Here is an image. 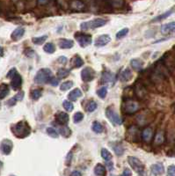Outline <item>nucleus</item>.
<instances>
[{
	"label": "nucleus",
	"instance_id": "f257e3e1",
	"mask_svg": "<svg viewBox=\"0 0 175 176\" xmlns=\"http://www.w3.org/2000/svg\"><path fill=\"white\" fill-rule=\"evenodd\" d=\"M11 130L18 138H25L31 134V127L26 121H19V122L11 125Z\"/></svg>",
	"mask_w": 175,
	"mask_h": 176
},
{
	"label": "nucleus",
	"instance_id": "f03ea898",
	"mask_svg": "<svg viewBox=\"0 0 175 176\" xmlns=\"http://www.w3.org/2000/svg\"><path fill=\"white\" fill-rule=\"evenodd\" d=\"M53 78V74L50 69L42 68L39 70L34 76V82L38 85H42L46 83H49L51 78Z\"/></svg>",
	"mask_w": 175,
	"mask_h": 176
},
{
	"label": "nucleus",
	"instance_id": "7ed1b4c3",
	"mask_svg": "<svg viewBox=\"0 0 175 176\" xmlns=\"http://www.w3.org/2000/svg\"><path fill=\"white\" fill-rule=\"evenodd\" d=\"M107 22L108 21L104 19L97 18V19H94L93 20H90V21L82 22L80 24V28L84 31H86V30H89V29H95V28L101 27L105 26L107 24Z\"/></svg>",
	"mask_w": 175,
	"mask_h": 176
},
{
	"label": "nucleus",
	"instance_id": "20e7f679",
	"mask_svg": "<svg viewBox=\"0 0 175 176\" xmlns=\"http://www.w3.org/2000/svg\"><path fill=\"white\" fill-rule=\"evenodd\" d=\"M121 107H122V112L126 115H132L139 110L138 102L131 99H125L122 102Z\"/></svg>",
	"mask_w": 175,
	"mask_h": 176
},
{
	"label": "nucleus",
	"instance_id": "39448f33",
	"mask_svg": "<svg viewBox=\"0 0 175 176\" xmlns=\"http://www.w3.org/2000/svg\"><path fill=\"white\" fill-rule=\"evenodd\" d=\"M128 162L129 166L131 167V168L136 173H137L140 175H144L145 167H144V165L143 164V162L139 159H137L136 157H128Z\"/></svg>",
	"mask_w": 175,
	"mask_h": 176
},
{
	"label": "nucleus",
	"instance_id": "423d86ee",
	"mask_svg": "<svg viewBox=\"0 0 175 176\" xmlns=\"http://www.w3.org/2000/svg\"><path fill=\"white\" fill-rule=\"evenodd\" d=\"M134 93L139 100H145L148 96V91L145 85L141 81H136L133 87Z\"/></svg>",
	"mask_w": 175,
	"mask_h": 176
},
{
	"label": "nucleus",
	"instance_id": "0eeeda50",
	"mask_svg": "<svg viewBox=\"0 0 175 176\" xmlns=\"http://www.w3.org/2000/svg\"><path fill=\"white\" fill-rule=\"evenodd\" d=\"M139 136H141V134L139 132V129L136 126H131L128 128L126 133V138L129 142L132 143H137L139 141Z\"/></svg>",
	"mask_w": 175,
	"mask_h": 176
},
{
	"label": "nucleus",
	"instance_id": "6e6552de",
	"mask_svg": "<svg viewBox=\"0 0 175 176\" xmlns=\"http://www.w3.org/2000/svg\"><path fill=\"white\" fill-rule=\"evenodd\" d=\"M106 116L112 123H114L115 125H120L122 123L121 118L120 117V116L117 114L116 111L111 107H109L106 109Z\"/></svg>",
	"mask_w": 175,
	"mask_h": 176
},
{
	"label": "nucleus",
	"instance_id": "1a4fd4ad",
	"mask_svg": "<svg viewBox=\"0 0 175 176\" xmlns=\"http://www.w3.org/2000/svg\"><path fill=\"white\" fill-rule=\"evenodd\" d=\"M75 39L77 40L78 44L83 48L89 46L93 41L92 36L90 34H82V33H77L75 34Z\"/></svg>",
	"mask_w": 175,
	"mask_h": 176
},
{
	"label": "nucleus",
	"instance_id": "9d476101",
	"mask_svg": "<svg viewBox=\"0 0 175 176\" xmlns=\"http://www.w3.org/2000/svg\"><path fill=\"white\" fill-rule=\"evenodd\" d=\"M96 72L91 67H85L81 71V78L84 82H91L95 78Z\"/></svg>",
	"mask_w": 175,
	"mask_h": 176
},
{
	"label": "nucleus",
	"instance_id": "9b49d317",
	"mask_svg": "<svg viewBox=\"0 0 175 176\" xmlns=\"http://www.w3.org/2000/svg\"><path fill=\"white\" fill-rule=\"evenodd\" d=\"M13 148V144L10 139H4L0 144V151L4 155H9Z\"/></svg>",
	"mask_w": 175,
	"mask_h": 176
},
{
	"label": "nucleus",
	"instance_id": "f8f14e48",
	"mask_svg": "<svg viewBox=\"0 0 175 176\" xmlns=\"http://www.w3.org/2000/svg\"><path fill=\"white\" fill-rule=\"evenodd\" d=\"M69 6L71 10L75 11H81L85 9V4L81 0H70L69 3Z\"/></svg>",
	"mask_w": 175,
	"mask_h": 176
},
{
	"label": "nucleus",
	"instance_id": "ddd939ff",
	"mask_svg": "<svg viewBox=\"0 0 175 176\" xmlns=\"http://www.w3.org/2000/svg\"><path fill=\"white\" fill-rule=\"evenodd\" d=\"M11 79V88H12L13 90L17 91V90H19V89L21 88L23 80H22L21 76H20L18 72H17Z\"/></svg>",
	"mask_w": 175,
	"mask_h": 176
},
{
	"label": "nucleus",
	"instance_id": "4468645a",
	"mask_svg": "<svg viewBox=\"0 0 175 176\" xmlns=\"http://www.w3.org/2000/svg\"><path fill=\"white\" fill-rule=\"evenodd\" d=\"M116 80L115 75L110 71H104L102 73V78H101V81L104 84H110V85H114L115 82Z\"/></svg>",
	"mask_w": 175,
	"mask_h": 176
},
{
	"label": "nucleus",
	"instance_id": "2eb2a0df",
	"mask_svg": "<svg viewBox=\"0 0 175 176\" xmlns=\"http://www.w3.org/2000/svg\"><path fill=\"white\" fill-rule=\"evenodd\" d=\"M165 173V167L162 163H156L151 167V175H162Z\"/></svg>",
	"mask_w": 175,
	"mask_h": 176
},
{
	"label": "nucleus",
	"instance_id": "dca6fc26",
	"mask_svg": "<svg viewBox=\"0 0 175 176\" xmlns=\"http://www.w3.org/2000/svg\"><path fill=\"white\" fill-rule=\"evenodd\" d=\"M111 42V37L108 34H102L100 35L96 40H95V46L96 47H103L108 44Z\"/></svg>",
	"mask_w": 175,
	"mask_h": 176
},
{
	"label": "nucleus",
	"instance_id": "f3484780",
	"mask_svg": "<svg viewBox=\"0 0 175 176\" xmlns=\"http://www.w3.org/2000/svg\"><path fill=\"white\" fill-rule=\"evenodd\" d=\"M152 137H153V130H152V129L149 128V127L143 129V130L141 133L142 140L146 142V143H150L151 141Z\"/></svg>",
	"mask_w": 175,
	"mask_h": 176
},
{
	"label": "nucleus",
	"instance_id": "a211bd4d",
	"mask_svg": "<svg viewBox=\"0 0 175 176\" xmlns=\"http://www.w3.org/2000/svg\"><path fill=\"white\" fill-rule=\"evenodd\" d=\"M56 121L61 125H66L69 122V115L65 112H57L55 116Z\"/></svg>",
	"mask_w": 175,
	"mask_h": 176
},
{
	"label": "nucleus",
	"instance_id": "6ab92c4d",
	"mask_svg": "<svg viewBox=\"0 0 175 176\" xmlns=\"http://www.w3.org/2000/svg\"><path fill=\"white\" fill-rule=\"evenodd\" d=\"M160 31H161L162 34H165V35L175 33V21L162 25Z\"/></svg>",
	"mask_w": 175,
	"mask_h": 176
},
{
	"label": "nucleus",
	"instance_id": "aec40b11",
	"mask_svg": "<svg viewBox=\"0 0 175 176\" xmlns=\"http://www.w3.org/2000/svg\"><path fill=\"white\" fill-rule=\"evenodd\" d=\"M132 71L129 68H126L125 70H123L120 75H119V78L121 82H128L132 78Z\"/></svg>",
	"mask_w": 175,
	"mask_h": 176
},
{
	"label": "nucleus",
	"instance_id": "412c9836",
	"mask_svg": "<svg viewBox=\"0 0 175 176\" xmlns=\"http://www.w3.org/2000/svg\"><path fill=\"white\" fill-rule=\"evenodd\" d=\"M23 98H24V92H23V91H20V92H19L15 96H13L11 99H10V100L7 101V105H8L9 107H12V106H14L18 101H21L23 100Z\"/></svg>",
	"mask_w": 175,
	"mask_h": 176
},
{
	"label": "nucleus",
	"instance_id": "4be33fe9",
	"mask_svg": "<svg viewBox=\"0 0 175 176\" xmlns=\"http://www.w3.org/2000/svg\"><path fill=\"white\" fill-rule=\"evenodd\" d=\"M24 34H25V29L23 27H18L11 33V38L12 41H19L23 37Z\"/></svg>",
	"mask_w": 175,
	"mask_h": 176
},
{
	"label": "nucleus",
	"instance_id": "5701e85b",
	"mask_svg": "<svg viewBox=\"0 0 175 176\" xmlns=\"http://www.w3.org/2000/svg\"><path fill=\"white\" fill-rule=\"evenodd\" d=\"M74 46V42L70 39H60L59 40V47L62 50L71 49Z\"/></svg>",
	"mask_w": 175,
	"mask_h": 176
},
{
	"label": "nucleus",
	"instance_id": "b1692460",
	"mask_svg": "<svg viewBox=\"0 0 175 176\" xmlns=\"http://www.w3.org/2000/svg\"><path fill=\"white\" fill-rule=\"evenodd\" d=\"M109 145L112 147V149L114 150V152H115V154L118 155V156H121L123 153H124V151H125V149H124V147H123V145L121 144H120V143H109Z\"/></svg>",
	"mask_w": 175,
	"mask_h": 176
},
{
	"label": "nucleus",
	"instance_id": "393cba45",
	"mask_svg": "<svg viewBox=\"0 0 175 176\" xmlns=\"http://www.w3.org/2000/svg\"><path fill=\"white\" fill-rule=\"evenodd\" d=\"M82 96V92L79 88H75L74 90H72L69 95H68V99L70 101H76L78 98H80Z\"/></svg>",
	"mask_w": 175,
	"mask_h": 176
},
{
	"label": "nucleus",
	"instance_id": "a878e982",
	"mask_svg": "<svg viewBox=\"0 0 175 176\" xmlns=\"http://www.w3.org/2000/svg\"><path fill=\"white\" fill-rule=\"evenodd\" d=\"M130 64H131V67L133 70H136V71H139L143 69V62L141 60V59H132L130 61Z\"/></svg>",
	"mask_w": 175,
	"mask_h": 176
},
{
	"label": "nucleus",
	"instance_id": "bb28decb",
	"mask_svg": "<svg viewBox=\"0 0 175 176\" xmlns=\"http://www.w3.org/2000/svg\"><path fill=\"white\" fill-rule=\"evenodd\" d=\"M10 93V87L7 84H1L0 85V100L4 99Z\"/></svg>",
	"mask_w": 175,
	"mask_h": 176
},
{
	"label": "nucleus",
	"instance_id": "cd10ccee",
	"mask_svg": "<svg viewBox=\"0 0 175 176\" xmlns=\"http://www.w3.org/2000/svg\"><path fill=\"white\" fill-rule=\"evenodd\" d=\"M174 11V9H171V10H169V11H167L164 12L163 14L159 15V16H158V17H156L155 19H153L151 20V22H158V21L164 20V19H166V18H168L170 15H172Z\"/></svg>",
	"mask_w": 175,
	"mask_h": 176
},
{
	"label": "nucleus",
	"instance_id": "c85d7f7f",
	"mask_svg": "<svg viewBox=\"0 0 175 176\" xmlns=\"http://www.w3.org/2000/svg\"><path fill=\"white\" fill-rule=\"evenodd\" d=\"M92 130H93L94 133H96V134H100V133L103 132L104 128H103V125H102L100 122L95 121H93V124H92Z\"/></svg>",
	"mask_w": 175,
	"mask_h": 176
},
{
	"label": "nucleus",
	"instance_id": "c756f323",
	"mask_svg": "<svg viewBox=\"0 0 175 176\" xmlns=\"http://www.w3.org/2000/svg\"><path fill=\"white\" fill-rule=\"evenodd\" d=\"M110 7L114 8H122L125 4L124 0H106Z\"/></svg>",
	"mask_w": 175,
	"mask_h": 176
},
{
	"label": "nucleus",
	"instance_id": "7c9ffc66",
	"mask_svg": "<svg viewBox=\"0 0 175 176\" xmlns=\"http://www.w3.org/2000/svg\"><path fill=\"white\" fill-rule=\"evenodd\" d=\"M94 174L96 175L99 176H103L107 175V170H106V167L101 165V164H97L94 167Z\"/></svg>",
	"mask_w": 175,
	"mask_h": 176
},
{
	"label": "nucleus",
	"instance_id": "2f4dec72",
	"mask_svg": "<svg viewBox=\"0 0 175 176\" xmlns=\"http://www.w3.org/2000/svg\"><path fill=\"white\" fill-rule=\"evenodd\" d=\"M71 64H72L73 68H79L84 64V60L81 58L79 56L77 55L71 59Z\"/></svg>",
	"mask_w": 175,
	"mask_h": 176
},
{
	"label": "nucleus",
	"instance_id": "473e14b6",
	"mask_svg": "<svg viewBox=\"0 0 175 176\" xmlns=\"http://www.w3.org/2000/svg\"><path fill=\"white\" fill-rule=\"evenodd\" d=\"M47 38H48V35H46V34L42 35V36H39V37H34V38H32V42L35 45H42L46 42Z\"/></svg>",
	"mask_w": 175,
	"mask_h": 176
},
{
	"label": "nucleus",
	"instance_id": "72a5a7b5",
	"mask_svg": "<svg viewBox=\"0 0 175 176\" xmlns=\"http://www.w3.org/2000/svg\"><path fill=\"white\" fill-rule=\"evenodd\" d=\"M58 130L59 132H60V134L62 135V136H65V137L70 136V133H71V131H70V129H69V127H67V126H65V125L59 126Z\"/></svg>",
	"mask_w": 175,
	"mask_h": 176
},
{
	"label": "nucleus",
	"instance_id": "f704fd0d",
	"mask_svg": "<svg viewBox=\"0 0 175 176\" xmlns=\"http://www.w3.org/2000/svg\"><path fill=\"white\" fill-rule=\"evenodd\" d=\"M165 140V136H164V133L162 131H159L157 133V135L155 136V138H154V143L155 144H162L163 142Z\"/></svg>",
	"mask_w": 175,
	"mask_h": 176
},
{
	"label": "nucleus",
	"instance_id": "c9c22d12",
	"mask_svg": "<svg viewBox=\"0 0 175 176\" xmlns=\"http://www.w3.org/2000/svg\"><path fill=\"white\" fill-rule=\"evenodd\" d=\"M43 50L46 52V53H49V54H53L55 51H56V47L53 43L51 42H48L46 43L44 46H43Z\"/></svg>",
	"mask_w": 175,
	"mask_h": 176
},
{
	"label": "nucleus",
	"instance_id": "e433bc0d",
	"mask_svg": "<svg viewBox=\"0 0 175 176\" xmlns=\"http://www.w3.org/2000/svg\"><path fill=\"white\" fill-rule=\"evenodd\" d=\"M70 74V70L68 69H65V68H61L57 70V76L58 78H65L69 76Z\"/></svg>",
	"mask_w": 175,
	"mask_h": 176
},
{
	"label": "nucleus",
	"instance_id": "4c0bfd02",
	"mask_svg": "<svg viewBox=\"0 0 175 176\" xmlns=\"http://www.w3.org/2000/svg\"><path fill=\"white\" fill-rule=\"evenodd\" d=\"M73 85H74V83H73L72 81H70V80L65 81V82H63L62 84H61V85H60V90H61V91H68V90H70V89L73 86Z\"/></svg>",
	"mask_w": 175,
	"mask_h": 176
},
{
	"label": "nucleus",
	"instance_id": "58836bf2",
	"mask_svg": "<svg viewBox=\"0 0 175 176\" xmlns=\"http://www.w3.org/2000/svg\"><path fill=\"white\" fill-rule=\"evenodd\" d=\"M101 157L103 158V159H105L106 161H108L112 159V154L111 152L106 149V148H102L101 149Z\"/></svg>",
	"mask_w": 175,
	"mask_h": 176
},
{
	"label": "nucleus",
	"instance_id": "ea45409f",
	"mask_svg": "<svg viewBox=\"0 0 175 176\" xmlns=\"http://www.w3.org/2000/svg\"><path fill=\"white\" fill-rule=\"evenodd\" d=\"M46 132L48 133V135H49V136H51V137H53V138H57L59 136L58 132H57L54 128H52V127L47 128Z\"/></svg>",
	"mask_w": 175,
	"mask_h": 176
},
{
	"label": "nucleus",
	"instance_id": "a19ab883",
	"mask_svg": "<svg viewBox=\"0 0 175 176\" xmlns=\"http://www.w3.org/2000/svg\"><path fill=\"white\" fill-rule=\"evenodd\" d=\"M97 94L100 99H105L107 94H108V88L106 86H102L100 87L98 91H97Z\"/></svg>",
	"mask_w": 175,
	"mask_h": 176
},
{
	"label": "nucleus",
	"instance_id": "79ce46f5",
	"mask_svg": "<svg viewBox=\"0 0 175 176\" xmlns=\"http://www.w3.org/2000/svg\"><path fill=\"white\" fill-rule=\"evenodd\" d=\"M62 107L67 112H71L74 108V106L70 101H64L62 103Z\"/></svg>",
	"mask_w": 175,
	"mask_h": 176
},
{
	"label": "nucleus",
	"instance_id": "37998d69",
	"mask_svg": "<svg viewBox=\"0 0 175 176\" xmlns=\"http://www.w3.org/2000/svg\"><path fill=\"white\" fill-rule=\"evenodd\" d=\"M42 93L41 89H34L32 91V93H31L32 99L34 101H37L38 99H40L42 97Z\"/></svg>",
	"mask_w": 175,
	"mask_h": 176
},
{
	"label": "nucleus",
	"instance_id": "c03bdc74",
	"mask_svg": "<svg viewBox=\"0 0 175 176\" xmlns=\"http://www.w3.org/2000/svg\"><path fill=\"white\" fill-rule=\"evenodd\" d=\"M96 108H97V103H96V101H91L88 103L87 107H86V111L89 112V113H92V112H93Z\"/></svg>",
	"mask_w": 175,
	"mask_h": 176
},
{
	"label": "nucleus",
	"instance_id": "a18cd8bd",
	"mask_svg": "<svg viewBox=\"0 0 175 176\" xmlns=\"http://www.w3.org/2000/svg\"><path fill=\"white\" fill-rule=\"evenodd\" d=\"M128 33V27H125V28H122L121 30H120L118 33L116 34V39L120 40L123 37H125Z\"/></svg>",
	"mask_w": 175,
	"mask_h": 176
},
{
	"label": "nucleus",
	"instance_id": "49530a36",
	"mask_svg": "<svg viewBox=\"0 0 175 176\" xmlns=\"http://www.w3.org/2000/svg\"><path fill=\"white\" fill-rule=\"evenodd\" d=\"M84 119V114L81 112H76L73 116V121L74 123H78Z\"/></svg>",
	"mask_w": 175,
	"mask_h": 176
},
{
	"label": "nucleus",
	"instance_id": "de8ad7c7",
	"mask_svg": "<svg viewBox=\"0 0 175 176\" xmlns=\"http://www.w3.org/2000/svg\"><path fill=\"white\" fill-rule=\"evenodd\" d=\"M167 175L170 176H175V166L171 165L167 168Z\"/></svg>",
	"mask_w": 175,
	"mask_h": 176
},
{
	"label": "nucleus",
	"instance_id": "09e8293b",
	"mask_svg": "<svg viewBox=\"0 0 175 176\" xmlns=\"http://www.w3.org/2000/svg\"><path fill=\"white\" fill-rule=\"evenodd\" d=\"M16 73H17V70H16V68H11V69L9 70V72L7 73L6 77H7L8 78H12Z\"/></svg>",
	"mask_w": 175,
	"mask_h": 176
},
{
	"label": "nucleus",
	"instance_id": "8fccbe9b",
	"mask_svg": "<svg viewBox=\"0 0 175 176\" xmlns=\"http://www.w3.org/2000/svg\"><path fill=\"white\" fill-rule=\"evenodd\" d=\"M121 175H123V176H131V175H132V172H131V170H129L128 168H125V169H124V171L122 172Z\"/></svg>",
	"mask_w": 175,
	"mask_h": 176
},
{
	"label": "nucleus",
	"instance_id": "3c124183",
	"mask_svg": "<svg viewBox=\"0 0 175 176\" xmlns=\"http://www.w3.org/2000/svg\"><path fill=\"white\" fill-rule=\"evenodd\" d=\"M49 83L53 85V86H57V85H58V83H59V80L57 79V78H51V80L49 81Z\"/></svg>",
	"mask_w": 175,
	"mask_h": 176
},
{
	"label": "nucleus",
	"instance_id": "603ef678",
	"mask_svg": "<svg viewBox=\"0 0 175 176\" xmlns=\"http://www.w3.org/2000/svg\"><path fill=\"white\" fill-rule=\"evenodd\" d=\"M57 62L62 63V64H65L67 62V58L64 57V56H62V57H59L57 59Z\"/></svg>",
	"mask_w": 175,
	"mask_h": 176
},
{
	"label": "nucleus",
	"instance_id": "864d4df0",
	"mask_svg": "<svg viewBox=\"0 0 175 176\" xmlns=\"http://www.w3.org/2000/svg\"><path fill=\"white\" fill-rule=\"evenodd\" d=\"M71 159H72V153L71 152H69V154L67 155V158H66V162H67V164H70V160H71Z\"/></svg>",
	"mask_w": 175,
	"mask_h": 176
},
{
	"label": "nucleus",
	"instance_id": "5fc2aeb1",
	"mask_svg": "<svg viewBox=\"0 0 175 176\" xmlns=\"http://www.w3.org/2000/svg\"><path fill=\"white\" fill-rule=\"evenodd\" d=\"M37 2L40 5H45L49 3V0H37Z\"/></svg>",
	"mask_w": 175,
	"mask_h": 176
},
{
	"label": "nucleus",
	"instance_id": "6e6d98bb",
	"mask_svg": "<svg viewBox=\"0 0 175 176\" xmlns=\"http://www.w3.org/2000/svg\"><path fill=\"white\" fill-rule=\"evenodd\" d=\"M70 175L72 176H81L82 175V173H80V172H78V171H74V172H72L71 174H70Z\"/></svg>",
	"mask_w": 175,
	"mask_h": 176
},
{
	"label": "nucleus",
	"instance_id": "4d7b16f0",
	"mask_svg": "<svg viewBox=\"0 0 175 176\" xmlns=\"http://www.w3.org/2000/svg\"><path fill=\"white\" fill-rule=\"evenodd\" d=\"M107 166H108V169H109V170H113V168H114V165H113V163H112V162H108V163H107Z\"/></svg>",
	"mask_w": 175,
	"mask_h": 176
},
{
	"label": "nucleus",
	"instance_id": "13d9d810",
	"mask_svg": "<svg viewBox=\"0 0 175 176\" xmlns=\"http://www.w3.org/2000/svg\"><path fill=\"white\" fill-rule=\"evenodd\" d=\"M3 55H4V50H3V48L0 46V57H3Z\"/></svg>",
	"mask_w": 175,
	"mask_h": 176
},
{
	"label": "nucleus",
	"instance_id": "bf43d9fd",
	"mask_svg": "<svg viewBox=\"0 0 175 176\" xmlns=\"http://www.w3.org/2000/svg\"><path fill=\"white\" fill-rule=\"evenodd\" d=\"M2 167H3V162H2V161H0V168H1Z\"/></svg>",
	"mask_w": 175,
	"mask_h": 176
},
{
	"label": "nucleus",
	"instance_id": "052dcab7",
	"mask_svg": "<svg viewBox=\"0 0 175 176\" xmlns=\"http://www.w3.org/2000/svg\"><path fill=\"white\" fill-rule=\"evenodd\" d=\"M0 106H1V104H0Z\"/></svg>",
	"mask_w": 175,
	"mask_h": 176
}]
</instances>
